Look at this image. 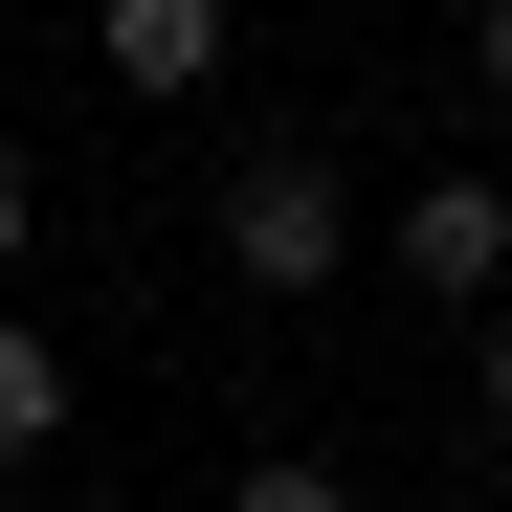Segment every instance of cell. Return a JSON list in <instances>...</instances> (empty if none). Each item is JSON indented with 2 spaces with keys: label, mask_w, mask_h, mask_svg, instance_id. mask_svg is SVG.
<instances>
[{
  "label": "cell",
  "mask_w": 512,
  "mask_h": 512,
  "mask_svg": "<svg viewBox=\"0 0 512 512\" xmlns=\"http://www.w3.org/2000/svg\"><path fill=\"white\" fill-rule=\"evenodd\" d=\"M223 268H245V290H334V268H357L334 156H245V179H223Z\"/></svg>",
  "instance_id": "1"
},
{
  "label": "cell",
  "mask_w": 512,
  "mask_h": 512,
  "mask_svg": "<svg viewBox=\"0 0 512 512\" xmlns=\"http://www.w3.org/2000/svg\"><path fill=\"white\" fill-rule=\"evenodd\" d=\"M401 290L490 312V290H512V179H401Z\"/></svg>",
  "instance_id": "2"
},
{
  "label": "cell",
  "mask_w": 512,
  "mask_h": 512,
  "mask_svg": "<svg viewBox=\"0 0 512 512\" xmlns=\"http://www.w3.org/2000/svg\"><path fill=\"white\" fill-rule=\"evenodd\" d=\"M90 67H112L134 112H179V90H223V0H112V23H90Z\"/></svg>",
  "instance_id": "3"
},
{
  "label": "cell",
  "mask_w": 512,
  "mask_h": 512,
  "mask_svg": "<svg viewBox=\"0 0 512 512\" xmlns=\"http://www.w3.org/2000/svg\"><path fill=\"white\" fill-rule=\"evenodd\" d=\"M45 423H67V357H45V334H23V312H0V468H23V446H45Z\"/></svg>",
  "instance_id": "4"
},
{
  "label": "cell",
  "mask_w": 512,
  "mask_h": 512,
  "mask_svg": "<svg viewBox=\"0 0 512 512\" xmlns=\"http://www.w3.org/2000/svg\"><path fill=\"white\" fill-rule=\"evenodd\" d=\"M223 512H357V490H334V468H312V446H268V468H245V490H223Z\"/></svg>",
  "instance_id": "5"
},
{
  "label": "cell",
  "mask_w": 512,
  "mask_h": 512,
  "mask_svg": "<svg viewBox=\"0 0 512 512\" xmlns=\"http://www.w3.org/2000/svg\"><path fill=\"white\" fill-rule=\"evenodd\" d=\"M468 90H490V112H512V0H490V23H468Z\"/></svg>",
  "instance_id": "6"
},
{
  "label": "cell",
  "mask_w": 512,
  "mask_h": 512,
  "mask_svg": "<svg viewBox=\"0 0 512 512\" xmlns=\"http://www.w3.org/2000/svg\"><path fill=\"white\" fill-rule=\"evenodd\" d=\"M490 423H512V312H490Z\"/></svg>",
  "instance_id": "7"
},
{
  "label": "cell",
  "mask_w": 512,
  "mask_h": 512,
  "mask_svg": "<svg viewBox=\"0 0 512 512\" xmlns=\"http://www.w3.org/2000/svg\"><path fill=\"white\" fill-rule=\"evenodd\" d=\"M0 245H23V156H0Z\"/></svg>",
  "instance_id": "8"
},
{
  "label": "cell",
  "mask_w": 512,
  "mask_h": 512,
  "mask_svg": "<svg viewBox=\"0 0 512 512\" xmlns=\"http://www.w3.org/2000/svg\"><path fill=\"white\" fill-rule=\"evenodd\" d=\"M0 490H23V468H0Z\"/></svg>",
  "instance_id": "9"
}]
</instances>
